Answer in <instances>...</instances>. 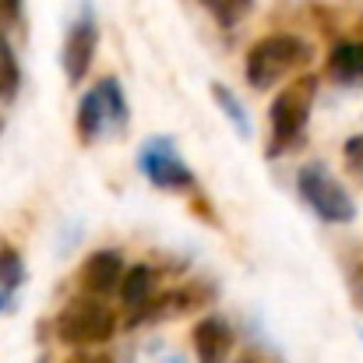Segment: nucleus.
<instances>
[{"mask_svg": "<svg viewBox=\"0 0 363 363\" xmlns=\"http://www.w3.org/2000/svg\"><path fill=\"white\" fill-rule=\"evenodd\" d=\"M307 60H311V46L300 35H289V32L264 35L247 53V82H250V89L268 92L272 85H279L282 78L300 71Z\"/></svg>", "mask_w": 363, "mask_h": 363, "instance_id": "1", "label": "nucleus"}, {"mask_svg": "<svg viewBox=\"0 0 363 363\" xmlns=\"http://www.w3.org/2000/svg\"><path fill=\"white\" fill-rule=\"evenodd\" d=\"M318 96V78L314 74H300L293 78L268 106V123H272V145L268 152H286L289 145H296L307 130L311 121V106Z\"/></svg>", "mask_w": 363, "mask_h": 363, "instance_id": "2", "label": "nucleus"}, {"mask_svg": "<svg viewBox=\"0 0 363 363\" xmlns=\"http://www.w3.org/2000/svg\"><path fill=\"white\" fill-rule=\"evenodd\" d=\"M113 332H117V314L99 296H74L57 318V335L67 346H99L113 339Z\"/></svg>", "mask_w": 363, "mask_h": 363, "instance_id": "3", "label": "nucleus"}, {"mask_svg": "<svg viewBox=\"0 0 363 363\" xmlns=\"http://www.w3.org/2000/svg\"><path fill=\"white\" fill-rule=\"evenodd\" d=\"M296 187H300V198L325 223H350L357 216V205H353L350 191L321 166H303L300 177H296Z\"/></svg>", "mask_w": 363, "mask_h": 363, "instance_id": "4", "label": "nucleus"}, {"mask_svg": "<svg viewBox=\"0 0 363 363\" xmlns=\"http://www.w3.org/2000/svg\"><path fill=\"white\" fill-rule=\"evenodd\" d=\"M138 166L162 191H187V187H194V173L187 169V162L180 159V152H177V145L169 138H152L141 148Z\"/></svg>", "mask_w": 363, "mask_h": 363, "instance_id": "5", "label": "nucleus"}, {"mask_svg": "<svg viewBox=\"0 0 363 363\" xmlns=\"http://www.w3.org/2000/svg\"><path fill=\"white\" fill-rule=\"evenodd\" d=\"M96 46H99V32H96V21L85 14L82 21H74V28L67 32V43H64V74L71 85H78L92 60H96Z\"/></svg>", "mask_w": 363, "mask_h": 363, "instance_id": "6", "label": "nucleus"}, {"mask_svg": "<svg viewBox=\"0 0 363 363\" xmlns=\"http://www.w3.org/2000/svg\"><path fill=\"white\" fill-rule=\"evenodd\" d=\"M194 353L198 363H226L233 353V332L219 318H205L194 328Z\"/></svg>", "mask_w": 363, "mask_h": 363, "instance_id": "7", "label": "nucleus"}, {"mask_svg": "<svg viewBox=\"0 0 363 363\" xmlns=\"http://www.w3.org/2000/svg\"><path fill=\"white\" fill-rule=\"evenodd\" d=\"M123 257L117 250H96L89 261H85V268H82V279H85V286H89V293H96V296H106V293H113L117 286H121V275H123Z\"/></svg>", "mask_w": 363, "mask_h": 363, "instance_id": "8", "label": "nucleus"}, {"mask_svg": "<svg viewBox=\"0 0 363 363\" xmlns=\"http://www.w3.org/2000/svg\"><path fill=\"white\" fill-rule=\"evenodd\" d=\"M121 300L127 311H141L148 300H152V289H155V275H152V268L148 264H130V268H123L121 275Z\"/></svg>", "mask_w": 363, "mask_h": 363, "instance_id": "9", "label": "nucleus"}, {"mask_svg": "<svg viewBox=\"0 0 363 363\" xmlns=\"http://www.w3.org/2000/svg\"><path fill=\"white\" fill-rule=\"evenodd\" d=\"M328 71L339 82H363V43H339L328 57Z\"/></svg>", "mask_w": 363, "mask_h": 363, "instance_id": "10", "label": "nucleus"}, {"mask_svg": "<svg viewBox=\"0 0 363 363\" xmlns=\"http://www.w3.org/2000/svg\"><path fill=\"white\" fill-rule=\"evenodd\" d=\"M103 123H106V110H103L99 89H92V92H85L82 103H78V130H82L85 141H92V138L103 130Z\"/></svg>", "mask_w": 363, "mask_h": 363, "instance_id": "11", "label": "nucleus"}, {"mask_svg": "<svg viewBox=\"0 0 363 363\" xmlns=\"http://www.w3.org/2000/svg\"><path fill=\"white\" fill-rule=\"evenodd\" d=\"M212 96H216V103H219V110L230 117V123H233V130L240 134V138H250L254 134V123H250V117H247V110L240 106V99L226 89V85H212Z\"/></svg>", "mask_w": 363, "mask_h": 363, "instance_id": "12", "label": "nucleus"}, {"mask_svg": "<svg viewBox=\"0 0 363 363\" xmlns=\"http://www.w3.org/2000/svg\"><path fill=\"white\" fill-rule=\"evenodd\" d=\"M96 89H99V99H103L106 121H113L117 127H123V123H127V99H123L121 85H117L113 78H106V82H99Z\"/></svg>", "mask_w": 363, "mask_h": 363, "instance_id": "13", "label": "nucleus"}, {"mask_svg": "<svg viewBox=\"0 0 363 363\" xmlns=\"http://www.w3.org/2000/svg\"><path fill=\"white\" fill-rule=\"evenodd\" d=\"M18 60H14V53H11V43L0 35V99H14V92H18Z\"/></svg>", "mask_w": 363, "mask_h": 363, "instance_id": "14", "label": "nucleus"}, {"mask_svg": "<svg viewBox=\"0 0 363 363\" xmlns=\"http://www.w3.org/2000/svg\"><path fill=\"white\" fill-rule=\"evenodd\" d=\"M201 4H205V11H208L219 25H226V28H230V25H237L243 14L250 11V4H254V0H201Z\"/></svg>", "mask_w": 363, "mask_h": 363, "instance_id": "15", "label": "nucleus"}, {"mask_svg": "<svg viewBox=\"0 0 363 363\" xmlns=\"http://www.w3.org/2000/svg\"><path fill=\"white\" fill-rule=\"evenodd\" d=\"M21 279H25V264H21L18 250L14 247H0V286L14 289Z\"/></svg>", "mask_w": 363, "mask_h": 363, "instance_id": "16", "label": "nucleus"}, {"mask_svg": "<svg viewBox=\"0 0 363 363\" xmlns=\"http://www.w3.org/2000/svg\"><path fill=\"white\" fill-rule=\"evenodd\" d=\"M342 152H346V162H350L353 169H363V134H357V138H350Z\"/></svg>", "mask_w": 363, "mask_h": 363, "instance_id": "17", "label": "nucleus"}, {"mask_svg": "<svg viewBox=\"0 0 363 363\" xmlns=\"http://www.w3.org/2000/svg\"><path fill=\"white\" fill-rule=\"evenodd\" d=\"M353 300H357V303L363 307V264L357 268V272H353Z\"/></svg>", "mask_w": 363, "mask_h": 363, "instance_id": "18", "label": "nucleus"}, {"mask_svg": "<svg viewBox=\"0 0 363 363\" xmlns=\"http://www.w3.org/2000/svg\"><path fill=\"white\" fill-rule=\"evenodd\" d=\"M0 307H4V293H0Z\"/></svg>", "mask_w": 363, "mask_h": 363, "instance_id": "19", "label": "nucleus"}]
</instances>
